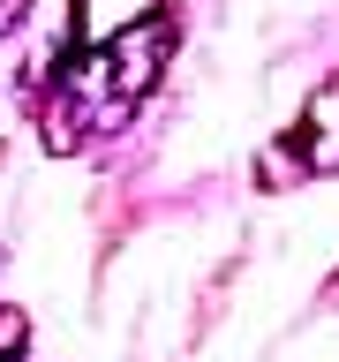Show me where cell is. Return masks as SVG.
<instances>
[{"label":"cell","mask_w":339,"mask_h":362,"mask_svg":"<svg viewBox=\"0 0 339 362\" xmlns=\"http://www.w3.org/2000/svg\"><path fill=\"white\" fill-rule=\"evenodd\" d=\"M23 8H30V0H0V38H8V30L23 23Z\"/></svg>","instance_id":"3"},{"label":"cell","mask_w":339,"mask_h":362,"mask_svg":"<svg viewBox=\"0 0 339 362\" xmlns=\"http://www.w3.org/2000/svg\"><path fill=\"white\" fill-rule=\"evenodd\" d=\"M166 53H174V16H143V23H129V30H113L83 61V76H68V98L83 90V98H106V113H129L136 98L158 83Z\"/></svg>","instance_id":"1"},{"label":"cell","mask_w":339,"mask_h":362,"mask_svg":"<svg viewBox=\"0 0 339 362\" xmlns=\"http://www.w3.org/2000/svg\"><path fill=\"white\" fill-rule=\"evenodd\" d=\"M264 174H271V189L309 181V174H339V76L316 90L309 113H302V121H294V129L264 151Z\"/></svg>","instance_id":"2"}]
</instances>
